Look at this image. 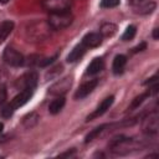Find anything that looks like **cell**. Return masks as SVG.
I'll list each match as a JSON object with an SVG mask.
<instances>
[{
  "label": "cell",
  "instance_id": "cell-14",
  "mask_svg": "<svg viewBox=\"0 0 159 159\" xmlns=\"http://www.w3.org/2000/svg\"><path fill=\"white\" fill-rule=\"evenodd\" d=\"M65 106V98L62 96H58L56 99H53L48 106V112L51 114H57L61 112V109Z\"/></svg>",
  "mask_w": 159,
  "mask_h": 159
},
{
  "label": "cell",
  "instance_id": "cell-13",
  "mask_svg": "<svg viewBox=\"0 0 159 159\" xmlns=\"http://www.w3.org/2000/svg\"><path fill=\"white\" fill-rule=\"evenodd\" d=\"M12 29H14V22L10 21V20L2 21L0 24V43L6 40V37L11 34Z\"/></svg>",
  "mask_w": 159,
  "mask_h": 159
},
{
  "label": "cell",
  "instance_id": "cell-1",
  "mask_svg": "<svg viewBox=\"0 0 159 159\" xmlns=\"http://www.w3.org/2000/svg\"><path fill=\"white\" fill-rule=\"evenodd\" d=\"M32 93H34V88H24L19 94H16V96L11 99V102H10L9 104H6V106L1 109V116H2L4 118L11 117V116L14 114V112H15L19 107L24 106L25 103H27V102L30 101V98L32 97Z\"/></svg>",
  "mask_w": 159,
  "mask_h": 159
},
{
  "label": "cell",
  "instance_id": "cell-11",
  "mask_svg": "<svg viewBox=\"0 0 159 159\" xmlns=\"http://www.w3.org/2000/svg\"><path fill=\"white\" fill-rule=\"evenodd\" d=\"M103 67H104L103 60H102L101 57H96V58H93L92 62L88 65L86 73H87V75H96V73L101 72V71L103 70Z\"/></svg>",
  "mask_w": 159,
  "mask_h": 159
},
{
  "label": "cell",
  "instance_id": "cell-7",
  "mask_svg": "<svg viewBox=\"0 0 159 159\" xmlns=\"http://www.w3.org/2000/svg\"><path fill=\"white\" fill-rule=\"evenodd\" d=\"M97 83H98L97 80H89V81L84 82V83L77 89V92H76V94H75V98H77V99H82V98L87 97V96L96 88Z\"/></svg>",
  "mask_w": 159,
  "mask_h": 159
},
{
  "label": "cell",
  "instance_id": "cell-23",
  "mask_svg": "<svg viewBox=\"0 0 159 159\" xmlns=\"http://www.w3.org/2000/svg\"><path fill=\"white\" fill-rule=\"evenodd\" d=\"M2 129H4V124H2L1 122H0V133L2 132Z\"/></svg>",
  "mask_w": 159,
  "mask_h": 159
},
{
  "label": "cell",
  "instance_id": "cell-16",
  "mask_svg": "<svg viewBox=\"0 0 159 159\" xmlns=\"http://www.w3.org/2000/svg\"><path fill=\"white\" fill-rule=\"evenodd\" d=\"M107 127V124H102V125H99V127H97V128H94L93 130H91L87 135H86V139H84V142L86 143H89V142H92L94 138H97L102 132H103V129Z\"/></svg>",
  "mask_w": 159,
  "mask_h": 159
},
{
  "label": "cell",
  "instance_id": "cell-18",
  "mask_svg": "<svg viewBox=\"0 0 159 159\" xmlns=\"http://www.w3.org/2000/svg\"><path fill=\"white\" fill-rule=\"evenodd\" d=\"M119 2H120V0H101L99 6L103 9H111V7L118 6Z\"/></svg>",
  "mask_w": 159,
  "mask_h": 159
},
{
  "label": "cell",
  "instance_id": "cell-20",
  "mask_svg": "<svg viewBox=\"0 0 159 159\" xmlns=\"http://www.w3.org/2000/svg\"><path fill=\"white\" fill-rule=\"evenodd\" d=\"M6 97H7L6 87H5V84H1V86H0V106H2V104L5 103Z\"/></svg>",
  "mask_w": 159,
  "mask_h": 159
},
{
  "label": "cell",
  "instance_id": "cell-5",
  "mask_svg": "<svg viewBox=\"0 0 159 159\" xmlns=\"http://www.w3.org/2000/svg\"><path fill=\"white\" fill-rule=\"evenodd\" d=\"M71 77H65L62 80H60L58 82H56L55 84L51 86L50 88V93L51 94H56V96H62L63 93L67 92V89L71 87Z\"/></svg>",
  "mask_w": 159,
  "mask_h": 159
},
{
  "label": "cell",
  "instance_id": "cell-15",
  "mask_svg": "<svg viewBox=\"0 0 159 159\" xmlns=\"http://www.w3.org/2000/svg\"><path fill=\"white\" fill-rule=\"evenodd\" d=\"M116 31H117V26H116L114 24L106 22V24H103V25L101 26V35H102V36H106V37L112 36V35L116 34Z\"/></svg>",
  "mask_w": 159,
  "mask_h": 159
},
{
  "label": "cell",
  "instance_id": "cell-4",
  "mask_svg": "<svg viewBox=\"0 0 159 159\" xmlns=\"http://www.w3.org/2000/svg\"><path fill=\"white\" fill-rule=\"evenodd\" d=\"M5 62L10 66H14V67H19V66H22L24 62H25V58L24 56L16 51L15 48L12 47H6L5 51H4V55H2Z\"/></svg>",
  "mask_w": 159,
  "mask_h": 159
},
{
  "label": "cell",
  "instance_id": "cell-17",
  "mask_svg": "<svg viewBox=\"0 0 159 159\" xmlns=\"http://www.w3.org/2000/svg\"><path fill=\"white\" fill-rule=\"evenodd\" d=\"M135 32H137V27H135L134 25H129V26L125 29L124 34L122 35V40H123V41H129V40H132V39L135 36Z\"/></svg>",
  "mask_w": 159,
  "mask_h": 159
},
{
  "label": "cell",
  "instance_id": "cell-12",
  "mask_svg": "<svg viewBox=\"0 0 159 159\" xmlns=\"http://www.w3.org/2000/svg\"><path fill=\"white\" fill-rule=\"evenodd\" d=\"M125 63H127V57L124 55H117L113 60V73L114 75H119L123 72L124 67H125Z\"/></svg>",
  "mask_w": 159,
  "mask_h": 159
},
{
  "label": "cell",
  "instance_id": "cell-10",
  "mask_svg": "<svg viewBox=\"0 0 159 159\" xmlns=\"http://www.w3.org/2000/svg\"><path fill=\"white\" fill-rule=\"evenodd\" d=\"M84 52H86V46L81 42L80 45L75 46V47L72 48V51L68 53L67 61H68V62H76V61H78V60L84 55Z\"/></svg>",
  "mask_w": 159,
  "mask_h": 159
},
{
  "label": "cell",
  "instance_id": "cell-9",
  "mask_svg": "<svg viewBox=\"0 0 159 159\" xmlns=\"http://www.w3.org/2000/svg\"><path fill=\"white\" fill-rule=\"evenodd\" d=\"M19 83L22 86V89L24 88H35L36 83H37V75L35 72H27L19 80Z\"/></svg>",
  "mask_w": 159,
  "mask_h": 159
},
{
  "label": "cell",
  "instance_id": "cell-24",
  "mask_svg": "<svg viewBox=\"0 0 159 159\" xmlns=\"http://www.w3.org/2000/svg\"><path fill=\"white\" fill-rule=\"evenodd\" d=\"M9 0H0V4H6Z\"/></svg>",
  "mask_w": 159,
  "mask_h": 159
},
{
  "label": "cell",
  "instance_id": "cell-19",
  "mask_svg": "<svg viewBox=\"0 0 159 159\" xmlns=\"http://www.w3.org/2000/svg\"><path fill=\"white\" fill-rule=\"evenodd\" d=\"M150 94V92H145V93H143V94H140L139 97H137V98H134V101L132 102V104H130V108H137L148 96Z\"/></svg>",
  "mask_w": 159,
  "mask_h": 159
},
{
  "label": "cell",
  "instance_id": "cell-6",
  "mask_svg": "<svg viewBox=\"0 0 159 159\" xmlns=\"http://www.w3.org/2000/svg\"><path fill=\"white\" fill-rule=\"evenodd\" d=\"M113 101H114V97H113V96H109V97L104 98V99L101 102V104L96 108V111H94L93 113H91V114L87 117V119H86V120H87V122H88V120H92L93 118H97V117L102 116L103 113H106V112L109 109V107L112 106Z\"/></svg>",
  "mask_w": 159,
  "mask_h": 159
},
{
  "label": "cell",
  "instance_id": "cell-22",
  "mask_svg": "<svg viewBox=\"0 0 159 159\" xmlns=\"http://www.w3.org/2000/svg\"><path fill=\"white\" fill-rule=\"evenodd\" d=\"M158 31H159L158 29H154V32H153V37H154L155 40L158 39Z\"/></svg>",
  "mask_w": 159,
  "mask_h": 159
},
{
  "label": "cell",
  "instance_id": "cell-21",
  "mask_svg": "<svg viewBox=\"0 0 159 159\" xmlns=\"http://www.w3.org/2000/svg\"><path fill=\"white\" fill-rule=\"evenodd\" d=\"M145 47H147V43H145V42H142V43H139L138 46H135V47L133 48V51H132V52H134V53H135V52H139V51H143V50H144Z\"/></svg>",
  "mask_w": 159,
  "mask_h": 159
},
{
  "label": "cell",
  "instance_id": "cell-8",
  "mask_svg": "<svg viewBox=\"0 0 159 159\" xmlns=\"http://www.w3.org/2000/svg\"><path fill=\"white\" fill-rule=\"evenodd\" d=\"M102 42V35L98 32H89L82 39V43L86 46V48L91 47H97Z\"/></svg>",
  "mask_w": 159,
  "mask_h": 159
},
{
  "label": "cell",
  "instance_id": "cell-3",
  "mask_svg": "<svg viewBox=\"0 0 159 159\" xmlns=\"http://www.w3.org/2000/svg\"><path fill=\"white\" fill-rule=\"evenodd\" d=\"M42 7L50 12H65L71 9V0H41Z\"/></svg>",
  "mask_w": 159,
  "mask_h": 159
},
{
  "label": "cell",
  "instance_id": "cell-2",
  "mask_svg": "<svg viewBox=\"0 0 159 159\" xmlns=\"http://www.w3.org/2000/svg\"><path fill=\"white\" fill-rule=\"evenodd\" d=\"M73 21V15L71 11H65V12H55L50 14L48 16V26L52 27L53 30H62L68 27Z\"/></svg>",
  "mask_w": 159,
  "mask_h": 159
}]
</instances>
